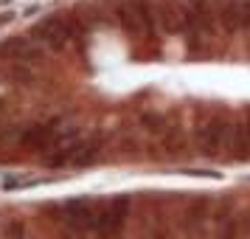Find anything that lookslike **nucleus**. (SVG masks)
Segmentation results:
<instances>
[{"label": "nucleus", "mask_w": 250, "mask_h": 239, "mask_svg": "<svg viewBox=\"0 0 250 239\" xmlns=\"http://www.w3.org/2000/svg\"><path fill=\"white\" fill-rule=\"evenodd\" d=\"M99 155H102V138L82 135L73 144H68V147L42 155V160L51 169H84V166H93L99 160Z\"/></svg>", "instance_id": "f257e3e1"}, {"label": "nucleus", "mask_w": 250, "mask_h": 239, "mask_svg": "<svg viewBox=\"0 0 250 239\" xmlns=\"http://www.w3.org/2000/svg\"><path fill=\"white\" fill-rule=\"evenodd\" d=\"M126 217H129V197L118 194V197H110V200H99L90 234L99 239H115L124 231Z\"/></svg>", "instance_id": "f03ea898"}, {"label": "nucleus", "mask_w": 250, "mask_h": 239, "mask_svg": "<svg viewBox=\"0 0 250 239\" xmlns=\"http://www.w3.org/2000/svg\"><path fill=\"white\" fill-rule=\"evenodd\" d=\"M115 20L126 34L155 37V6L149 0H121L115 6Z\"/></svg>", "instance_id": "7ed1b4c3"}, {"label": "nucleus", "mask_w": 250, "mask_h": 239, "mask_svg": "<svg viewBox=\"0 0 250 239\" xmlns=\"http://www.w3.org/2000/svg\"><path fill=\"white\" fill-rule=\"evenodd\" d=\"M76 34H79V25L73 23V20H68V17H62V14L42 17V20L34 25V40L42 48H48V51H62V48H68V43L76 40Z\"/></svg>", "instance_id": "20e7f679"}, {"label": "nucleus", "mask_w": 250, "mask_h": 239, "mask_svg": "<svg viewBox=\"0 0 250 239\" xmlns=\"http://www.w3.org/2000/svg\"><path fill=\"white\" fill-rule=\"evenodd\" d=\"M225 132H228V118L222 115H208L194 127V144L205 158H219L225 149Z\"/></svg>", "instance_id": "39448f33"}, {"label": "nucleus", "mask_w": 250, "mask_h": 239, "mask_svg": "<svg viewBox=\"0 0 250 239\" xmlns=\"http://www.w3.org/2000/svg\"><path fill=\"white\" fill-rule=\"evenodd\" d=\"M68 127V121L65 118H48V121H42V124H31V127H25L23 132L17 135V147H23V149H31V152H42L45 155L48 149L57 144V138L59 132Z\"/></svg>", "instance_id": "423d86ee"}, {"label": "nucleus", "mask_w": 250, "mask_h": 239, "mask_svg": "<svg viewBox=\"0 0 250 239\" xmlns=\"http://www.w3.org/2000/svg\"><path fill=\"white\" fill-rule=\"evenodd\" d=\"M42 57H45V48L34 37H12L0 45V59L12 65H37Z\"/></svg>", "instance_id": "0eeeda50"}, {"label": "nucleus", "mask_w": 250, "mask_h": 239, "mask_svg": "<svg viewBox=\"0 0 250 239\" xmlns=\"http://www.w3.org/2000/svg\"><path fill=\"white\" fill-rule=\"evenodd\" d=\"M152 6H155V23H160V28L166 34H186V23H188L186 3H180V0H158Z\"/></svg>", "instance_id": "6e6552de"}, {"label": "nucleus", "mask_w": 250, "mask_h": 239, "mask_svg": "<svg viewBox=\"0 0 250 239\" xmlns=\"http://www.w3.org/2000/svg\"><path fill=\"white\" fill-rule=\"evenodd\" d=\"M211 211H214V200L205 197V194H200L197 200L188 203V208H186V219H183V225H186V231H188V237H194V239L205 237V231H208V225H211Z\"/></svg>", "instance_id": "1a4fd4ad"}, {"label": "nucleus", "mask_w": 250, "mask_h": 239, "mask_svg": "<svg viewBox=\"0 0 250 239\" xmlns=\"http://www.w3.org/2000/svg\"><path fill=\"white\" fill-rule=\"evenodd\" d=\"M222 155H228V158H233V160L250 158V118L248 121H228Z\"/></svg>", "instance_id": "9d476101"}, {"label": "nucleus", "mask_w": 250, "mask_h": 239, "mask_svg": "<svg viewBox=\"0 0 250 239\" xmlns=\"http://www.w3.org/2000/svg\"><path fill=\"white\" fill-rule=\"evenodd\" d=\"M216 23L225 34H236L242 31V20H239V0H219L214 6Z\"/></svg>", "instance_id": "9b49d317"}, {"label": "nucleus", "mask_w": 250, "mask_h": 239, "mask_svg": "<svg viewBox=\"0 0 250 239\" xmlns=\"http://www.w3.org/2000/svg\"><path fill=\"white\" fill-rule=\"evenodd\" d=\"M141 124H144L146 132H155V135H163L169 130L166 127V115H160V113H144L141 115Z\"/></svg>", "instance_id": "f8f14e48"}, {"label": "nucleus", "mask_w": 250, "mask_h": 239, "mask_svg": "<svg viewBox=\"0 0 250 239\" xmlns=\"http://www.w3.org/2000/svg\"><path fill=\"white\" fill-rule=\"evenodd\" d=\"M216 228V239H239V219L233 214L228 217V219H222Z\"/></svg>", "instance_id": "ddd939ff"}, {"label": "nucleus", "mask_w": 250, "mask_h": 239, "mask_svg": "<svg viewBox=\"0 0 250 239\" xmlns=\"http://www.w3.org/2000/svg\"><path fill=\"white\" fill-rule=\"evenodd\" d=\"M3 237L6 239H28V228L23 219H6L3 222Z\"/></svg>", "instance_id": "4468645a"}, {"label": "nucleus", "mask_w": 250, "mask_h": 239, "mask_svg": "<svg viewBox=\"0 0 250 239\" xmlns=\"http://www.w3.org/2000/svg\"><path fill=\"white\" fill-rule=\"evenodd\" d=\"M239 20H242V31L250 34V0H239Z\"/></svg>", "instance_id": "2eb2a0df"}, {"label": "nucleus", "mask_w": 250, "mask_h": 239, "mask_svg": "<svg viewBox=\"0 0 250 239\" xmlns=\"http://www.w3.org/2000/svg\"><path fill=\"white\" fill-rule=\"evenodd\" d=\"M239 239H250V211L239 219Z\"/></svg>", "instance_id": "dca6fc26"}, {"label": "nucleus", "mask_w": 250, "mask_h": 239, "mask_svg": "<svg viewBox=\"0 0 250 239\" xmlns=\"http://www.w3.org/2000/svg\"><path fill=\"white\" fill-rule=\"evenodd\" d=\"M59 239H84V234H76V231H65L62 228V237Z\"/></svg>", "instance_id": "f3484780"}, {"label": "nucleus", "mask_w": 250, "mask_h": 239, "mask_svg": "<svg viewBox=\"0 0 250 239\" xmlns=\"http://www.w3.org/2000/svg\"><path fill=\"white\" fill-rule=\"evenodd\" d=\"M144 239H169V237H166V231H152V234H146Z\"/></svg>", "instance_id": "a211bd4d"}, {"label": "nucleus", "mask_w": 250, "mask_h": 239, "mask_svg": "<svg viewBox=\"0 0 250 239\" xmlns=\"http://www.w3.org/2000/svg\"><path fill=\"white\" fill-rule=\"evenodd\" d=\"M14 20V14L12 12H6V14H0V25H6V23H12Z\"/></svg>", "instance_id": "6ab92c4d"}]
</instances>
